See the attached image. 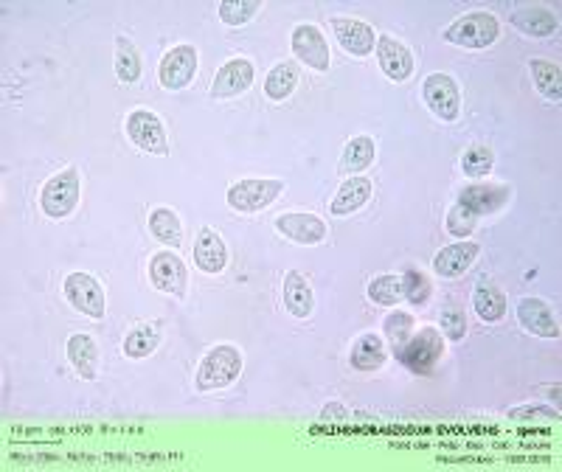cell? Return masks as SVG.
<instances>
[{"label":"cell","instance_id":"1","mask_svg":"<svg viewBox=\"0 0 562 472\" xmlns=\"http://www.w3.org/2000/svg\"><path fill=\"white\" fill-rule=\"evenodd\" d=\"M242 374V352L231 343H220L214 349H208L197 366L194 385L197 391H222L228 385H234Z\"/></svg>","mask_w":562,"mask_h":472},{"label":"cell","instance_id":"2","mask_svg":"<svg viewBox=\"0 0 562 472\" xmlns=\"http://www.w3.org/2000/svg\"><path fill=\"white\" fill-rule=\"evenodd\" d=\"M82 200V175L76 166L62 169L60 175L48 177L40 192V208L48 220H65L71 217Z\"/></svg>","mask_w":562,"mask_h":472},{"label":"cell","instance_id":"3","mask_svg":"<svg viewBox=\"0 0 562 472\" xmlns=\"http://www.w3.org/2000/svg\"><path fill=\"white\" fill-rule=\"evenodd\" d=\"M394 357L414 374H430L444 357V335L436 326H422L394 352Z\"/></svg>","mask_w":562,"mask_h":472},{"label":"cell","instance_id":"4","mask_svg":"<svg viewBox=\"0 0 562 472\" xmlns=\"http://www.w3.org/2000/svg\"><path fill=\"white\" fill-rule=\"evenodd\" d=\"M442 37L450 45H461V48H489L501 37V23L489 12H470L453 20Z\"/></svg>","mask_w":562,"mask_h":472},{"label":"cell","instance_id":"5","mask_svg":"<svg viewBox=\"0 0 562 472\" xmlns=\"http://www.w3.org/2000/svg\"><path fill=\"white\" fill-rule=\"evenodd\" d=\"M284 192L281 180H270V177H248V180H237L228 192H225V203L234 208L237 214H259L265 211L276 197Z\"/></svg>","mask_w":562,"mask_h":472},{"label":"cell","instance_id":"6","mask_svg":"<svg viewBox=\"0 0 562 472\" xmlns=\"http://www.w3.org/2000/svg\"><path fill=\"white\" fill-rule=\"evenodd\" d=\"M124 130H127L130 141H133L141 152H147V155H161V158L163 155H169V135H166V127H163L158 113L138 107V110H133L130 116L124 118Z\"/></svg>","mask_w":562,"mask_h":472},{"label":"cell","instance_id":"7","mask_svg":"<svg viewBox=\"0 0 562 472\" xmlns=\"http://www.w3.org/2000/svg\"><path fill=\"white\" fill-rule=\"evenodd\" d=\"M422 99L428 104V110L433 116L453 124L461 116V90L456 85V79L450 74H430L422 85Z\"/></svg>","mask_w":562,"mask_h":472},{"label":"cell","instance_id":"8","mask_svg":"<svg viewBox=\"0 0 562 472\" xmlns=\"http://www.w3.org/2000/svg\"><path fill=\"white\" fill-rule=\"evenodd\" d=\"M65 298H68V304L79 310L82 315H88V318H96V321H102L104 312H107V295H104V287L102 281L96 279V276H90V273H71L68 279H65Z\"/></svg>","mask_w":562,"mask_h":472},{"label":"cell","instance_id":"9","mask_svg":"<svg viewBox=\"0 0 562 472\" xmlns=\"http://www.w3.org/2000/svg\"><path fill=\"white\" fill-rule=\"evenodd\" d=\"M197 68H200L197 48L189 43H180L163 54L161 65H158V79L166 90H183L194 82Z\"/></svg>","mask_w":562,"mask_h":472},{"label":"cell","instance_id":"10","mask_svg":"<svg viewBox=\"0 0 562 472\" xmlns=\"http://www.w3.org/2000/svg\"><path fill=\"white\" fill-rule=\"evenodd\" d=\"M149 281H152L155 290L175 295V298H183L186 290H189V270H186L178 253L166 248V251L155 253L149 259Z\"/></svg>","mask_w":562,"mask_h":472},{"label":"cell","instance_id":"11","mask_svg":"<svg viewBox=\"0 0 562 472\" xmlns=\"http://www.w3.org/2000/svg\"><path fill=\"white\" fill-rule=\"evenodd\" d=\"M512 200V189L506 183H489V180H473L459 189V200L464 208H470L475 217H487L501 211Z\"/></svg>","mask_w":562,"mask_h":472},{"label":"cell","instance_id":"12","mask_svg":"<svg viewBox=\"0 0 562 472\" xmlns=\"http://www.w3.org/2000/svg\"><path fill=\"white\" fill-rule=\"evenodd\" d=\"M290 48H293L298 62H304L307 68L318 71V74H326L329 65H332L326 37L312 23H298L296 29H293V37H290Z\"/></svg>","mask_w":562,"mask_h":472},{"label":"cell","instance_id":"13","mask_svg":"<svg viewBox=\"0 0 562 472\" xmlns=\"http://www.w3.org/2000/svg\"><path fill=\"white\" fill-rule=\"evenodd\" d=\"M276 231H279L284 239L296 242V245H321L329 236V228L326 222L318 217V214H310V211H287L276 217Z\"/></svg>","mask_w":562,"mask_h":472},{"label":"cell","instance_id":"14","mask_svg":"<svg viewBox=\"0 0 562 472\" xmlns=\"http://www.w3.org/2000/svg\"><path fill=\"white\" fill-rule=\"evenodd\" d=\"M253 79H256V71H253V62L245 57L228 59L222 65L214 82H211V99L214 102H225V99H234L239 93L251 88Z\"/></svg>","mask_w":562,"mask_h":472},{"label":"cell","instance_id":"15","mask_svg":"<svg viewBox=\"0 0 562 472\" xmlns=\"http://www.w3.org/2000/svg\"><path fill=\"white\" fill-rule=\"evenodd\" d=\"M374 51H377L380 71H383L391 82H405V79H411L416 62L408 45L400 43V40L391 37V34H380V37H377V45H374Z\"/></svg>","mask_w":562,"mask_h":472},{"label":"cell","instance_id":"16","mask_svg":"<svg viewBox=\"0 0 562 472\" xmlns=\"http://www.w3.org/2000/svg\"><path fill=\"white\" fill-rule=\"evenodd\" d=\"M329 26H332V34H335L338 45H341L346 54H352V57H369L371 51H374V45H377V31L371 29L369 23H363V20H355V17H332Z\"/></svg>","mask_w":562,"mask_h":472},{"label":"cell","instance_id":"17","mask_svg":"<svg viewBox=\"0 0 562 472\" xmlns=\"http://www.w3.org/2000/svg\"><path fill=\"white\" fill-rule=\"evenodd\" d=\"M478 256H481V245L478 242L459 239V242L447 245V248H442V251L433 256V270L442 279H459V276H464L475 265Z\"/></svg>","mask_w":562,"mask_h":472},{"label":"cell","instance_id":"18","mask_svg":"<svg viewBox=\"0 0 562 472\" xmlns=\"http://www.w3.org/2000/svg\"><path fill=\"white\" fill-rule=\"evenodd\" d=\"M518 321L526 332H532L537 338H560V324H557L554 312L543 298H534V295L520 298Z\"/></svg>","mask_w":562,"mask_h":472},{"label":"cell","instance_id":"19","mask_svg":"<svg viewBox=\"0 0 562 472\" xmlns=\"http://www.w3.org/2000/svg\"><path fill=\"white\" fill-rule=\"evenodd\" d=\"M194 265L208 276H217L228 267V248L214 228H200V234L194 239Z\"/></svg>","mask_w":562,"mask_h":472},{"label":"cell","instance_id":"20","mask_svg":"<svg viewBox=\"0 0 562 472\" xmlns=\"http://www.w3.org/2000/svg\"><path fill=\"white\" fill-rule=\"evenodd\" d=\"M371 194H374V186H371L369 177H346L341 183V189H338V194H335V200H332V206H329V214H335V217H349V214H355V211H360V208L369 203Z\"/></svg>","mask_w":562,"mask_h":472},{"label":"cell","instance_id":"21","mask_svg":"<svg viewBox=\"0 0 562 472\" xmlns=\"http://www.w3.org/2000/svg\"><path fill=\"white\" fill-rule=\"evenodd\" d=\"M284 307L287 312L298 318V321H304V318H310L312 310H315V293H312L310 287V279L304 276V273H298V270H290L287 276H284Z\"/></svg>","mask_w":562,"mask_h":472},{"label":"cell","instance_id":"22","mask_svg":"<svg viewBox=\"0 0 562 472\" xmlns=\"http://www.w3.org/2000/svg\"><path fill=\"white\" fill-rule=\"evenodd\" d=\"M65 352H68V363L74 366V371L82 380H96L99 377V346L90 335H85V332L71 335Z\"/></svg>","mask_w":562,"mask_h":472},{"label":"cell","instance_id":"23","mask_svg":"<svg viewBox=\"0 0 562 472\" xmlns=\"http://www.w3.org/2000/svg\"><path fill=\"white\" fill-rule=\"evenodd\" d=\"M388 349H385V340L374 332H366L352 343V352H349V363L357 371H377L383 369Z\"/></svg>","mask_w":562,"mask_h":472},{"label":"cell","instance_id":"24","mask_svg":"<svg viewBox=\"0 0 562 472\" xmlns=\"http://www.w3.org/2000/svg\"><path fill=\"white\" fill-rule=\"evenodd\" d=\"M512 26L526 37H548L557 31V15L548 12L546 6H523L512 12Z\"/></svg>","mask_w":562,"mask_h":472},{"label":"cell","instance_id":"25","mask_svg":"<svg viewBox=\"0 0 562 472\" xmlns=\"http://www.w3.org/2000/svg\"><path fill=\"white\" fill-rule=\"evenodd\" d=\"M147 228L149 234L155 236L163 248H169V251H178L183 245V225H180V217L172 208H155L149 214Z\"/></svg>","mask_w":562,"mask_h":472},{"label":"cell","instance_id":"26","mask_svg":"<svg viewBox=\"0 0 562 472\" xmlns=\"http://www.w3.org/2000/svg\"><path fill=\"white\" fill-rule=\"evenodd\" d=\"M377 158V144H374V138L371 135H355V138H349L346 141V147H343V155H341V169L343 175H357V172H363V169H369L371 163Z\"/></svg>","mask_w":562,"mask_h":472},{"label":"cell","instance_id":"27","mask_svg":"<svg viewBox=\"0 0 562 472\" xmlns=\"http://www.w3.org/2000/svg\"><path fill=\"white\" fill-rule=\"evenodd\" d=\"M473 310L481 321L495 324L506 315V295L492 281H478L473 290Z\"/></svg>","mask_w":562,"mask_h":472},{"label":"cell","instance_id":"28","mask_svg":"<svg viewBox=\"0 0 562 472\" xmlns=\"http://www.w3.org/2000/svg\"><path fill=\"white\" fill-rule=\"evenodd\" d=\"M298 79V65L296 62H279V65H273L265 76V96L267 99H273V102H284V99H290L293 96V90H296Z\"/></svg>","mask_w":562,"mask_h":472},{"label":"cell","instance_id":"29","mask_svg":"<svg viewBox=\"0 0 562 472\" xmlns=\"http://www.w3.org/2000/svg\"><path fill=\"white\" fill-rule=\"evenodd\" d=\"M158 343H161V324H138L127 332L121 352L130 360H144L158 349Z\"/></svg>","mask_w":562,"mask_h":472},{"label":"cell","instance_id":"30","mask_svg":"<svg viewBox=\"0 0 562 472\" xmlns=\"http://www.w3.org/2000/svg\"><path fill=\"white\" fill-rule=\"evenodd\" d=\"M529 71H532L537 93H540L543 99H548V102H560L562 99L560 65L551 62V59H532V62H529Z\"/></svg>","mask_w":562,"mask_h":472},{"label":"cell","instance_id":"31","mask_svg":"<svg viewBox=\"0 0 562 472\" xmlns=\"http://www.w3.org/2000/svg\"><path fill=\"white\" fill-rule=\"evenodd\" d=\"M116 76L124 85H133L141 79V54L130 37H116Z\"/></svg>","mask_w":562,"mask_h":472},{"label":"cell","instance_id":"32","mask_svg":"<svg viewBox=\"0 0 562 472\" xmlns=\"http://www.w3.org/2000/svg\"><path fill=\"white\" fill-rule=\"evenodd\" d=\"M366 293L374 304L380 307H397L402 301V276H394V273H383L377 279L369 281Z\"/></svg>","mask_w":562,"mask_h":472},{"label":"cell","instance_id":"33","mask_svg":"<svg viewBox=\"0 0 562 472\" xmlns=\"http://www.w3.org/2000/svg\"><path fill=\"white\" fill-rule=\"evenodd\" d=\"M414 332H416V321L411 312L394 310L385 315L383 335H385V340L391 343V349H394V352H397L400 346H405V340L411 338Z\"/></svg>","mask_w":562,"mask_h":472},{"label":"cell","instance_id":"34","mask_svg":"<svg viewBox=\"0 0 562 472\" xmlns=\"http://www.w3.org/2000/svg\"><path fill=\"white\" fill-rule=\"evenodd\" d=\"M217 12H220V20L225 26H245V23H251L253 17L262 12V3L259 0H222L220 6H217Z\"/></svg>","mask_w":562,"mask_h":472},{"label":"cell","instance_id":"35","mask_svg":"<svg viewBox=\"0 0 562 472\" xmlns=\"http://www.w3.org/2000/svg\"><path fill=\"white\" fill-rule=\"evenodd\" d=\"M430 293H433V284H430V279L422 270L408 267L402 273V298L405 301H411L414 307H425L430 301Z\"/></svg>","mask_w":562,"mask_h":472},{"label":"cell","instance_id":"36","mask_svg":"<svg viewBox=\"0 0 562 472\" xmlns=\"http://www.w3.org/2000/svg\"><path fill=\"white\" fill-rule=\"evenodd\" d=\"M492 163H495L492 149L475 144V147H470L461 155V172L467 177H473V180H484L492 172Z\"/></svg>","mask_w":562,"mask_h":472},{"label":"cell","instance_id":"37","mask_svg":"<svg viewBox=\"0 0 562 472\" xmlns=\"http://www.w3.org/2000/svg\"><path fill=\"white\" fill-rule=\"evenodd\" d=\"M439 332L444 335V340L459 343L467 335V315H464V310L456 307V304H447L442 315H439Z\"/></svg>","mask_w":562,"mask_h":472},{"label":"cell","instance_id":"38","mask_svg":"<svg viewBox=\"0 0 562 472\" xmlns=\"http://www.w3.org/2000/svg\"><path fill=\"white\" fill-rule=\"evenodd\" d=\"M478 220H481V217H475L470 208H464L461 203H456V206L447 211V231H450V236L464 239V236L473 234Z\"/></svg>","mask_w":562,"mask_h":472},{"label":"cell","instance_id":"39","mask_svg":"<svg viewBox=\"0 0 562 472\" xmlns=\"http://www.w3.org/2000/svg\"><path fill=\"white\" fill-rule=\"evenodd\" d=\"M557 411H548V408H515V411H509V419H554Z\"/></svg>","mask_w":562,"mask_h":472}]
</instances>
